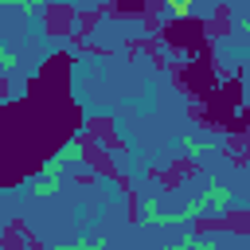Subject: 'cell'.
<instances>
[{
    "instance_id": "6da1fadb",
    "label": "cell",
    "mask_w": 250,
    "mask_h": 250,
    "mask_svg": "<svg viewBox=\"0 0 250 250\" xmlns=\"http://www.w3.org/2000/svg\"><path fill=\"white\" fill-rule=\"evenodd\" d=\"M82 160H86V145H82L78 137H70V141H62V145L55 148V156L43 160V172H62V168H74V164H82Z\"/></svg>"
},
{
    "instance_id": "7a4b0ae2",
    "label": "cell",
    "mask_w": 250,
    "mask_h": 250,
    "mask_svg": "<svg viewBox=\"0 0 250 250\" xmlns=\"http://www.w3.org/2000/svg\"><path fill=\"white\" fill-rule=\"evenodd\" d=\"M203 199H207V207H211V211H227V207L234 203V191H230L227 184H219V180H207Z\"/></svg>"
},
{
    "instance_id": "3957f363",
    "label": "cell",
    "mask_w": 250,
    "mask_h": 250,
    "mask_svg": "<svg viewBox=\"0 0 250 250\" xmlns=\"http://www.w3.org/2000/svg\"><path fill=\"white\" fill-rule=\"evenodd\" d=\"M62 191V172H43L39 180H31V195L35 199H51Z\"/></svg>"
},
{
    "instance_id": "277c9868",
    "label": "cell",
    "mask_w": 250,
    "mask_h": 250,
    "mask_svg": "<svg viewBox=\"0 0 250 250\" xmlns=\"http://www.w3.org/2000/svg\"><path fill=\"white\" fill-rule=\"evenodd\" d=\"M180 148L188 152V160H199V156L207 152V141H203V137H191V133H188V137H180Z\"/></svg>"
},
{
    "instance_id": "5b68a950",
    "label": "cell",
    "mask_w": 250,
    "mask_h": 250,
    "mask_svg": "<svg viewBox=\"0 0 250 250\" xmlns=\"http://www.w3.org/2000/svg\"><path fill=\"white\" fill-rule=\"evenodd\" d=\"M137 219H141L145 227H156V223H160V211H156V199H141V203H137Z\"/></svg>"
},
{
    "instance_id": "8992f818",
    "label": "cell",
    "mask_w": 250,
    "mask_h": 250,
    "mask_svg": "<svg viewBox=\"0 0 250 250\" xmlns=\"http://www.w3.org/2000/svg\"><path fill=\"white\" fill-rule=\"evenodd\" d=\"M199 0H164V8H168V16H176V20H184V16H191V8H195Z\"/></svg>"
},
{
    "instance_id": "52a82bcc",
    "label": "cell",
    "mask_w": 250,
    "mask_h": 250,
    "mask_svg": "<svg viewBox=\"0 0 250 250\" xmlns=\"http://www.w3.org/2000/svg\"><path fill=\"white\" fill-rule=\"evenodd\" d=\"M4 8H20L23 16H31V12H39L43 8V0H0Z\"/></svg>"
},
{
    "instance_id": "ba28073f",
    "label": "cell",
    "mask_w": 250,
    "mask_h": 250,
    "mask_svg": "<svg viewBox=\"0 0 250 250\" xmlns=\"http://www.w3.org/2000/svg\"><path fill=\"white\" fill-rule=\"evenodd\" d=\"M0 70H4V74L16 70V51H12L8 43H0Z\"/></svg>"
},
{
    "instance_id": "9c48e42d",
    "label": "cell",
    "mask_w": 250,
    "mask_h": 250,
    "mask_svg": "<svg viewBox=\"0 0 250 250\" xmlns=\"http://www.w3.org/2000/svg\"><path fill=\"white\" fill-rule=\"evenodd\" d=\"M195 242H199V234H195V230H184V234L176 238V246H180V250H191Z\"/></svg>"
},
{
    "instance_id": "30bf717a",
    "label": "cell",
    "mask_w": 250,
    "mask_h": 250,
    "mask_svg": "<svg viewBox=\"0 0 250 250\" xmlns=\"http://www.w3.org/2000/svg\"><path fill=\"white\" fill-rule=\"evenodd\" d=\"M191 250H219V238H215V234H199V242H195Z\"/></svg>"
},
{
    "instance_id": "8fae6325",
    "label": "cell",
    "mask_w": 250,
    "mask_h": 250,
    "mask_svg": "<svg viewBox=\"0 0 250 250\" xmlns=\"http://www.w3.org/2000/svg\"><path fill=\"white\" fill-rule=\"evenodd\" d=\"M86 250H105V238H90V246Z\"/></svg>"
},
{
    "instance_id": "7c38bea8",
    "label": "cell",
    "mask_w": 250,
    "mask_h": 250,
    "mask_svg": "<svg viewBox=\"0 0 250 250\" xmlns=\"http://www.w3.org/2000/svg\"><path fill=\"white\" fill-rule=\"evenodd\" d=\"M39 250H66V246H39Z\"/></svg>"
},
{
    "instance_id": "4fadbf2b",
    "label": "cell",
    "mask_w": 250,
    "mask_h": 250,
    "mask_svg": "<svg viewBox=\"0 0 250 250\" xmlns=\"http://www.w3.org/2000/svg\"><path fill=\"white\" fill-rule=\"evenodd\" d=\"M160 250H180V246H176V242H172V246H160Z\"/></svg>"
},
{
    "instance_id": "5bb4252c",
    "label": "cell",
    "mask_w": 250,
    "mask_h": 250,
    "mask_svg": "<svg viewBox=\"0 0 250 250\" xmlns=\"http://www.w3.org/2000/svg\"><path fill=\"white\" fill-rule=\"evenodd\" d=\"M211 4H219V0H211Z\"/></svg>"
}]
</instances>
